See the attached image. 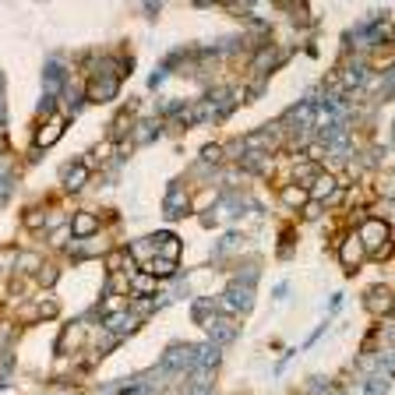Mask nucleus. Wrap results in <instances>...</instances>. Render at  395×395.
Here are the masks:
<instances>
[{
    "label": "nucleus",
    "instance_id": "f257e3e1",
    "mask_svg": "<svg viewBox=\"0 0 395 395\" xmlns=\"http://www.w3.org/2000/svg\"><path fill=\"white\" fill-rule=\"evenodd\" d=\"M219 303H222V314H237V318H244V314H251L254 310V279H233L229 286H226V293L219 296Z\"/></svg>",
    "mask_w": 395,
    "mask_h": 395
},
{
    "label": "nucleus",
    "instance_id": "f03ea898",
    "mask_svg": "<svg viewBox=\"0 0 395 395\" xmlns=\"http://www.w3.org/2000/svg\"><path fill=\"white\" fill-rule=\"evenodd\" d=\"M195 353H198V346H191V342H173L163 353V367L173 371L177 378H188L191 367H195Z\"/></svg>",
    "mask_w": 395,
    "mask_h": 395
},
{
    "label": "nucleus",
    "instance_id": "7ed1b4c3",
    "mask_svg": "<svg viewBox=\"0 0 395 395\" xmlns=\"http://www.w3.org/2000/svg\"><path fill=\"white\" fill-rule=\"evenodd\" d=\"M67 89V67H64V60H57V57H50L46 60V67H43V96H57Z\"/></svg>",
    "mask_w": 395,
    "mask_h": 395
},
{
    "label": "nucleus",
    "instance_id": "20e7f679",
    "mask_svg": "<svg viewBox=\"0 0 395 395\" xmlns=\"http://www.w3.org/2000/svg\"><path fill=\"white\" fill-rule=\"evenodd\" d=\"M191 212V201H188V191H184V180H173L170 191H166V201H163V215L166 219H184Z\"/></svg>",
    "mask_w": 395,
    "mask_h": 395
},
{
    "label": "nucleus",
    "instance_id": "39448f33",
    "mask_svg": "<svg viewBox=\"0 0 395 395\" xmlns=\"http://www.w3.org/2000/svg\"><path fill=\"white\" fill-rule=\"evenodd\" d=\"M117 92H120V78H117V75H96V78L85 85V99H89V102H109Z\"/></svg>",
    "mask_w": 395,
    "mask_h": 395
},
{
    "label": "nucleus",
    "instance_id": "423d86ee",
    "mask_svg": "<svg viewBox=\"0 0 395 395\" xmlns=\"http://www.w3.org/2000/svg\"><path fill=\"white\" fill-rule=\"evenodd\" d=\"M360 244H364V251H382L385 244H389V222H382V219H371V222H364L360 226Z\"/></svg>",
    "mask_w": 395,
    "mask_h": 395
},
{
    "label": "nucleus",
    "instance_id": "0eeeda50",
    "mask_svg": "<svg viewBox=\"0 0 395 395\" xmlns=\"http://www.w3.org/2000/svg\"><path fill=\"white\" fill-rule=\"evenodd\" d=\"M205 332H208V339H212L215 346H226V342L237 339L240 325H237V321H226V314H219V318H212V321L205 325Z\"/></svg>",
    "mask_w": 395,
    "mask_h": 395
},
{
    "label": "nucleus",
    "instance_id": "6e6552de",
    "mask_svg": "<svg viewBox=\"0 0 395 395\" xmlns=\"http://www.w3.org/2000/svg\"><path fill=\"white\" fill-rule=\"evenodd\" d=\"M64 134V117H50V120H43L39 127H36V152H43V148H50L57 138Z\"/></svg>",
    "mask_w": 395,
    "mask_h": 395
},
{
    "label": "nucleus",
    "instance_id": "1a4fd4ad",
    "mask_svg": "<svg viewBox=\"0 0 395 395\" xmlns=\"http://www.w3.org/2000/svg\"><path fill=\"white\" fill-rule=\"evenodd\" d=\"M222 314V303H219V296H198L195 303H191V321L195 325H208L212 318H219Z\"/></svg>",
    "mask_w": 395,
    "mask_h": 395
},
{
    "label": "nucleus",
    "instance_id": "9d476101",
    "mask_svg": "<svg viewBox=\"0 0 395 395\" xmlns=\"http://www.w3.org/2000/svg\"><path fill=\"white\" fill-rule=\"evenodd\" d=\"M283 60H286V57H283V50H279V46H265L261 53H254L251 67H254L258 75H272V71H276Z\"/></svg>",
    "mask_w": 395,
    "mask_h": 395
},
{
    "label": "nucleus",
    "instance_id": "9b49d317",
    "mask_svg": "<svg viewBox=\"0 0 395 395\" xmlns=\"http://www.w3.org/2000/svg\"><path fill=\"white\" fill-rule=\"evenodd\" d=\"M364 303H367V310H374V314H389L395 307V296L389 286H374V290H367Z\"/></svg>",
    "mask_w": 395,
    "mask_h": 395
},
{
    "label": "nucleus",
    "instance_id": "f8f14e48",
    "mask_svg": "<svg viewBox=\"0 0 395 395\" xmlns=\"http://www.w3.org/2000/svg\"><path fill=\"white\" fill-rule=\"evenodd\" d=\"M99 233V219L92 212H78L75 219H71V237H78V240H92Z\"/></svg>",
    "mask_w": 395,
    "mask_h": 395
},
{
    "label": "nucleus",
    "instance_id": "ddd939ff",
    "mask_svg": "<svg viewBox=\"0 0 395 395\" xmlns=\"http://www.w3.org/2000/svg\"><path fill=\"white\" fill-rule=\"evenodd\" d=\"M85 180H89V163H71V166L64 170V191H67V195L82 191Z\"/></svg>",
    "mask_w": 395,
    "mask_h": 395
},
{
    "label": "nucleus",
    "instance_id": "4468645a",
    "mask_svg": "<svg viewBox=\"0 0 395 395\" xmlns=\"http://www.w3.org/2000/svg\"><path fill=\"white\" fill-rule=\"evenodd\" d=\"M244 247V233H226L219 244H215V261H222V258H233V251H240Z\"/></svg>",
    "mask_w": 395,
    "mask_h": 395
},
{
    "label": "nucleus",
    "instance_id": "2eb2a0df",
    "mask_svg": "<svg viewBox=\"0 0 395 395\" xmlns=\"http://www.w3.org/2000/svg\"><path fill=\"white\" fill-rule=\"evenodd\" d=\"M360 251H364L360 237H357V233L346 237V244H342V265H346V272H353V269L360 265Z\"/></svg>",
    "mask_w": 395,
    "mask_h": 395
},
{
    "label": "nucleus",
    "instance_id": "dca6fc26",
    "mask_svg": "<svg viewBox=\"0 0 395 395\" xmlns=\"http://www.w3.org/2000/svg\"><path fill=\"white\" fill-rule=\"evenodd\" d=\"M141 272L152 276V279H159V276H173V272H177V261H170V258H148V261L141 265Z\"/></svg>",
    "mask_w": 395,
    "mask_h": 395
},
{
    "label": "nucleus",
    "instance_id": "f3484780",
    "mask_svg": "<svg viewBox=\"0 0 395 395\" xmlns=\"http://www.w3.org/2000/svg\"><path fill=\"white\" fill-rule=\"evenodd\" d=\"M127 283H134V286H131V290H134V293H156V290H159V279H152V276H145V272H127Z\"/></svg>",
    "mask_w": 395,
    "mask_h": 395
},
{
    "label": "nucleus",
    "instance_id": "a211bd4d",
    "mask_svg": "<svg viewBox=\"0 0 395 395\" xmlns=\"http://www.w3.org/2000/svg\"><path fill=\"white\" fill-rule=\"evenodd\" d=\"M335 191H339V184H335L332 177H318V180L310 184V198H321V201H328Z\"/></svg>",
    "mask_w": 395,
    "mask_h": 395
},
{
    "label": "nucleus",
    "instance_id": "6ab92c4d",
    "mask_svg": "<svg viewBox=\"0 0 395 395\" xmlns=\"http://www.w3.org/2000/svg\"><path fill=\"white\" fill-rule=\"evenodd\" d=\"M159 134H163V120H145V124L138 127L134 141H141V145H145V141H156Z\"/></svg>",
    "mask_w": 395,
    "mask_h": 395
},
{
    "label": "nucleus",
    "instance_id": "aec40b11",
    "mask_svg": "<svg viewBox=\"0 0 395 395\" xmlns=\"http://www.w3.org/2000/svg\"><path fill=\"white\" fill-rule=\"evenodd\" d=\"M283 201H286L290 208H303V205H307V191H303L300 184H286V188H283Z\"/></svg>",
    "mask_w": 395,
    "mask_h": 395
},
{
    "label": "nucleus",
    "instance_id": "412c9836",
    "mask_svg": "<svg viewBox=\"0 0 395 395\" xmlns=\"http://www.w3.org/2000/svg\"><path fill=\"white\" fill-rule=\"evenodd\" d=\"M85 328V321H71L67 325V332H64V342H60V350H75L78 346V332Z\"/></svg>",
    "mask_w": 395,
    "mask_h": 395
},
{
    "label": "nucleus",
    "instance_id": "4be33fe9",
    "mask_svg": "<svg viewBox=\"0 0 395 395\" xmlns=\"http://www.w3.org/2000/svg\"><path fill=\"white\" fill-rule=\"evenodd\" d=\"M222 156H226L222 145H205V148H201V163H219Z\"/></svg>",
    "mask_w": 395,
    "mask_h": 395
},
{
    "label": "nucleus",
    "instance_id": "5701e85b",
    "mask_svg": "<svg viewBox=\"0 0 395 395\" xmlns=\"http://www.w3.org/2000/svg\"><path fill=\"white\" fill-rule=\"evenodd\" d=\"M43 222H46V208H32V212H25V226L39 229Z\"/></svg>",
    "mask_w": 395,
    "mask_h": 395
},
{
    "label": "nucleus",
    "instance_id": "b1692460",
    "mask_svg": "<svg viewBox=\"0 0 395 395\" xmlns=\"http://www.w3.org/2000/svg\"><path fill=\"white\" fill-rule=\"evenodd\" d=\"M300 212H303V215H307V219H314V215H321V205H303V208H300Z\"/></svg>",
    "mask_w": 395,
    "mask_h": 395
},
{
    "label": "nucleus",
    "instance_id": "393cba45",
    "mask_svg": "<svg viewBox=\"0 0 395 395\" xmlns=\"http://www.w3.org/2000/svg\"><path fill=\"white\" fill-rule=\"evenodd\" d=\"M7 124V102H4V92H0V127Z\"/></svg>",
    "mask_w": 395,
    "mask_h": 395
},
{
    "label": "nucleus",
    "instance_id": "a878e982",
    "mask_svg": "<svg viewBox=\"0 0 395 395\" xmlns=\"http://www.w3.org/2000/svg\"><path fill=\"white\" fill-rule=\"evenodd\" d=\"M286 293H290V286L283 283V286H276V293H272V296H276V300H283V296H286Z\"/></svg>",
    "mask_w": 395,
    "mask_h": 395
},
{
    "label": "nucleus",
    "instance_id": "bb28decb",
    "mask_svg": "<svg viewBox=\"0 0 395 395\" xmlns=\"http://www.w3.org/2000/svg\"><path fill=\"white\" fill-rule=\"evenodd\" d=\"M0 152H4V141H0Z\"/></svg>",
    "mask_w": 395,
    "mask_h": 395
},
{
    "label": "nucleus",
    "instance_id": "cd10ccee",
    "mask_svg": "<svg viewBox=\"0 0 395 395\" xmlns=\"http://www.w3.org/2000/svg\"><path fill=\"white\" fill-rule=\"evenodd\" d=\"M392 134H395V124H392Z\"/></svg>",
    "mask_w": 395,
    "mask_h": 395
}]
</instances>
